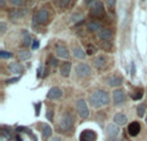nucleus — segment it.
Segmentation results:
<instances>
[{
  "label": "nucleus",
  "instance_id": "10",
  "mask_svg": "<svg viewBox=\"0 0 147 141\" xmlns=\"http://www.w3.org/2000/svg\"><path fill=\"white\" fill-rule=\"evenodd\" d=\"M106 134H107V137L109 139H114V137H116L117 135H119V126L115 123H111L107 126L106 128Z\"/></svg>",
  "mask_w": 147,
  "mask_h": 141
},
{
  "label": "nucleus",
  "instance_id": "5",
  "mask_svg": "<svg viewBox=\"0 0 147 141\" xmlns=\"http://www.w3.org/2000/svg\"><path fill=\"white\" fill-rule=\"evenodd\" d=\"M90 12L93 15H96V17H102L105 13L103 10V3L102 1H98V0H96V1H93L90 4Z\"/></svg>",
  "mask_w": 147,
  "mask_h": 141
},
{
  "label": "nucleus",
  "instance_id": "8",
  "mask_svg": "<svg viewBox=\"0 0 147 141\" xmlns=\"http://www.w3.org/2000/svg\"><path fill=\"white\" fill-rule=\"evenodd\" d=\"M97 134L93 130H84L80 134V141H96Z\"/></svg>",
  "mask_w": 147,
  "mask_h": 141
},
{
  "label": "nucleus",
  "instance_id": "33",
  "mask_svg": "<svg viewBox=\"0 0 147 141\" xmlns=\"http://www.w3.org/2000/svg\"><path fill=\"white\" fill-rule=\"evenodd\" d=\"M49 64H51L52 67H57V66H58V61H57L56 58H53V57H52V58H49Z\"/></svg>",
  "mask_w": 147,
  "mask_h": 141
},
{
  "label": "nucleus",
  "instance_id": "39",
  "mask_svg": "<svg viewBox=\"0 0 147 141\" xmlns=\"http://www.w3.org/2000/svg\"><path fill=\"white\" fill-rule=\"evenodd\" d=\"M81 18H83L81 15H76V14H74L72 17H71V19H81Z\"/></svg>",
  "mask_w": 147,
  "mask_h": 141
},
{
  "label": "nucleus",
  "instance_id": "19",
  "mask_svg": "<svg viewBox=\"0 0 147 141\" xmlns=\"http://www.w3.org/2000/svg\"><path fill=\"white\" fill-rule=\"evenodd\" d=\"M9 69L12 73H14V74H20V73H22V67H21V64L16 63V62H13V63L9 64Z\"/></svg>",
  "mask_w": 147,
  "mask_h": 141
},
{
  "label": "nucleus",
  "instance_id": "14",
  "mask_svg": "<svg viewBox=\"0 0 147 141\" xmlns=\"http://www.w3.org/2000/svg\"><path fill=\"white\" fill-rule=\"evenodd\" d=\"M25 14H26V9H16L9 13V17H10V19L16 22V21H18L20 18H22Z\"/></svg>",
  "mask_w": 147,
  "mask_h": 141
},
{
  "label": "nucleus",
  "instance_id": "6",
  "mask_svg": "<svg viewBox=\"0 0 147 141\" xmlns=\"http://www.w3.org/2000/svg\"><path fill=\"white\" fill-rule=\"evenodd\" d=\"M76 74L79 76V77H88L89 74H90V72H92V69H90V67L88 66L86 63H80V64H78L76 66Z\"/></svg>",
  "mask_w": 147,
  "mask_h": 141
},
{
  "label": "nucleus",
  "instance_id": "34",
  "mask_svg": "<svg viewBox=\"0 0 147 141\" xmlns=\"http://www.w3.org/2000/svg\"><path fill=\"white\" fill-rule=\"evenodd\" d=\"M106 4H107V7L110 8V10H111V12H112V8L115 7V1H112V0H109V1H107Z\"/></svg>",
  "mask_w": 147,
  "mask_h": 141
},
{
  "label": "nucleus",
  "instance_id": "13",
  "mask_svg": "<svg viewBox=\"0 0 147 141\" xmlns=\"http://www.w3.org/2000/svg\"><path fill=\"white\" fill-rule=\"evenodd\" d=\"M62 90L59 87H52L51 90H49V92H48V99H52V100H56V99H59L62 96Z\"/></svg>",
  "mask_w": 147,
  "mask_h": 141
},
{
  "label": "nucleus",
  "instance_id": "2",
  "mask_svg": "<svg viewBox=\"0 0 147 141\" xmlns=\"http://www.w3.org/2000/svg\"><path fill=\"white\" fill-rule=\"evenodd\" d=\"M49 19V13L47 9H44V8H41V9H39L38 12H36V14L34 15V23H47Z\"/></svg>",
  "mask_w": 147,
  "mask_h": 141
},
{
  "label": "nucleus",
  "instance_id": "21",
  "mask_svg": "<svg viewBox=\"0 0 147 141\" xmlns=\"http://www.w3.org/2000/svg\"><path fill=\"white\" fill-rule=\"evenodd\" d=\"M88 30L90 31V32H99V31L102 30L101 25L97 22H89L88 23Z\"/></svg>",
  "mask_w": 147,
  "mask_h": 141
},
{
  "label": "nucleus",
  "instance_id": "41",
  "mask_svg": "<svg viewBox=\"0 0 147 141\" xmlns=\"http://www.w3.org/2000/svg\"><path fill=\"white\" fill-rule=\"evenodd\" d=\"M39 108H40V104H36L35 109H36V114H39Z\"/></svg>",
  "mask_w": 147,
  "mask_h": 141
},
{
  "label": "nucleus",
  "instance_id": "37",
  "mask_svg": "<svg viewBox=\"0 0 147 141\" xmlns=\"http://www.w3.org/2000/svg\"><path fill=\"white\" fill-rule=\"evenodd\" d=\"M39 46V41L38 40H34V44H32V49H38Z\"/></svg>",
  "mask_w": 147,
  "mask_h": 141
},
{
  "label": "nucleus",
  "instance_id": "26",
  "mask_svg": "<svg viewBox=\"0 0 147 141\" xmlns=\"http://www.w3.org/2000/svg\"><path fill=\"white\" fill-rule=\"evenodd\" d=\"M1 136L3 137H12V132H10V130H8L7 127H1Z\"/></svg>",
  "mask_w": 147,
  "mask_h": 141
},
{
  "label": "nucleus",
  "instance_id": "4",
  "mask_svg": "<svg viewBox=\"0 0 147 141\" xmlns=\"http://www.w3.org/2000/svg\"><path fill=\"white\" fill-rule=\"evenodd\" d=\"M76 109H78V113L81 118H88L89 117V109H88V105H86L84 99L78 100V103H76Z\"/></svg>",
  "mask_w": 147,
  "mask_h": 141
},
{
  "label": "nucleus",
  "instance_id": "28",
  "mask_svg": "<svg viewBox=\"0 0 147 141\" xmlns=\"http://www.w3.org/2000/svg\"><path fill=\"white\" fill-rule=\"evenodd\" d=\"M12 57H13V54L9 53V51H5V50L0 51V58H3V59H10Z\"/></svg>",
  "mask_w": 147,
  "mask_h": 141
},
{
  "label": "nucleus",
  "instance_id": "27",
  "mask_svg": "<svg viewBox=\"0 0 147 141\" xmlns=\"http://www.w3.org/2000/svg\"><path fill=\"white\" fill-rule=\"evenodd\" d=\"M97 53V48L94 45H88L86 46V54H89V55H93V54Z\"/></svg>",
  "mask_w": 147,
  "mask_h": 141
},
{
  "label": "nucleus",
  "instance_id": "15",
  "mask_svg": "<svg viewBox=\"0 0 147 141\" xmlns=\"http://www.w3.org/2000/svg\"><path fill=\"white\" fill-rule=\"evenodd\" d=\"M98 37L101 40H111L112 39V31L110 28H102L98 32Z\"/></svg>",
  "mask_w": 147,
  "mask_h": 141
},
{
  "label": "nucleus",
  "instance_id": "24",
  "mask_svg": "<svg viewBox=\"0 0 147 141\" xmlns=\"http://www.w3.org/2000/svg\"><path fill=\"white\" fill-rule=\"evenodd\" d=\"M137 113H138V117H145V113H146V106H145V104H141V105H138Z\"/></svg>",
  "mask_w": 147,
  "mask_h": 141
},
{
  "label": "nucleus",
  "instance_id": "1",
  "mask_svg": "<svg viewBox=\"0 0 147 141\" xmlns=\"http://www.w3.org/2000/svg\"><path fill=\"white\" fill-rule=\"evenodd\" d=\"M89 100H90L92 106H94V108H101V106L107 105V104L110 103V96L106 91L98 90V91L92 94Z\"/></svg>",
  "mask_w": 147,
  "mask_h": 141
},
{
  "label": "nucleus",
  "instance_id": "35",
  "mask_svg": "<svg viewBox=\"0 0 147 141\" xmlns=\"http://www.w3.org/2000/svg\"><path fill=\"white\" fill-rule=\"evenodd\" d=\"M5 30H7V26H5L4 22H1V23H0V33H4Z\"/></svg>",
  "mask_w": 147,
  "mask_h": 141
},
{
  "label": "nucleus",
  "instance_id": "30",
  "mask_svg": "<svg viewBox=\"0 0 147 141\" xmlns=\"http://www.w3.org/2000/svg\"><path fill=\"white\" fill-rule=\"evenodd\" d=\"M10 4L14 5V7H22L23 0H10Z\"/></svg>",
  "mask_w": 147,
  "mask_h": 141
},
{
  "label": "nucleus",
  "instance_id": "18",
  "mask_svg": "<svg viewBox=\"0 0 147 141\" xmlns=\"http://www.w3.org/2000/svg\"><path fill=\"white\" fill-rule=\"evenodd\" d=\"M93 63H94V66H96L97 68L101 69V68H103L105 64H106V58H105L103 55H99V57H97V58L94 59Z\"/></svg>",
  "mask_w": 147,
  "mask_h": 141
},
{
  "label": "nucleus",
  "instance_id": "17",
  "mask_svg": "<svg viewBox=\"0 0 147 141\" xmlns=\"http://www.w3.org/2000/svg\"><path fill=\"white\" fill-rule=\"evenodd\" d=\"M70 72H71V63L70 62H65L61 66V74L63 77H69Z\"/></svg>",
  "mask_w": 147,
  "mask_h": 141
},
{
  "label": "nucleus",
  "instance_id": "7",
  "mask_svg": "<svg viewBox=\"0 0 147 141\" xmlns=\"http://www.w3.org/2000/svg\"><path fill=\"white\" fill-rule=\"evenodd\" d=\"M112 99H114V104L117 106L123 105L125 103V94L123 90H115L112 94Z\"/></svg>",
  "mask_w": 147,
  "mask_h": 141
},
{
  "label": "nucleus",
  "instance_id": "23",
  "mask_svg": "<svg viewBox=\"0 0 147 141\" xmlns=\"http://www.w3.org/2000/svg\"><path fill=\"white\" fill-rule=\"evenodd\" d=\"M18 57H20L21 61H27V59L31 57V53L27 50H21L20 53H18Z\"/></svg>",
  "mask_w": 147,
  "mask_h": 141
},
{
  "label": "nucleus",
  "instance_id": "9",
  "mask_svg": "<svg viewBox=\"0 0 147 141\" xmlns=\"http://www.w3.org/2000/svg\"><path fill=\"white\" fill-rule=\"evenodd\" d=\"M106 82L109 83L110 86H112V87H117V86H120L123 83V78L117 74H112L106 78Z\"/></svg>",
  "mask_w": 147,
  "mask_h": 141
},
{
  "label": "nucleus",
  "instance_id": "38",
  "mask_svg": "<svg viewBox=\"0 0 147 141\" xmlns=\"http://www.w3.org/2000/svg\"><path fill=\"white\" fill-rule=\"evenodd\" d=\"M17 81H18V77H16V78H12V80H8L7 83H14V82H17Z\"/></svg>",
  "mask_w": 147,
  "mask_h": 141
},
{
  "label": "nucleus",
  "instance_id": "40",
  "mask_svg": "<svg viewBox=\"0 0 147 141\" xmlns=\"http://www.w3.org/2000/svg\"><path fill=\"white\" fill-rule=\"evenodd\" d=\"M38 72H39V73H38V76H39V77H40V76L43 74V67H40V68H39V70H38Z\"/></svg>",
  "mask_w": 147,
  "mask_h": 141
},
{
  "label": "nucleus",
  "instance_id": "36",
  "mask_svg": "<svg viewBox=\"0 0 147 141\" xmlns=\"http://www.w3.org/2000/svg\"><path fill=\"white\" fill-rule=\"evenodd\" d=\"M47 117H48V119H52V118H53V110L48 109V114H47Z\"/></svg>",
  "mask_w": 147,
  "mask_h": 141
},
{
  "label": "nucleus",
  "instance_id": "42",
  "mask_svg": "<svg viewBox=\"0 0 147 141\" xmlns=\"http://www.w3.org/2000/svg\"><path fill=\"white\" fill-rule=\"evenodd\" d=\"M51 141H62V140L59 139V137H54V139H52Z\"/></svg>",
  "mask_w": 147,
  "mask_h": 141
},
{
  "label": "nucleus",
  "instance_id": "20",
  "mask_svg": "<svg viewBox=\"0 0 147 141\" xmlns=\"http://www.w3.org/2000/svg\"><path fill=\"white\" fill-rule=\"evenodd\" d=\"M72 54L78 59H84V57H85V53H84L83 49L79 48V46H74V48H72Z\"/></svg>",
  "mask_w": 147,
  "mask_h": 141
},
{
  "label": "nucleus",
  "instance_id": "32",
  "mask_svg": "<svg viewBox=\"0 0 147 141\" xmlns=\"http://www.w3.org/2000/svg\"><path fill=\"white\" fill-rule=\"evenodd\" d=\"M69 4H70V0H59L58 1V7L61 8H66Z\"/></svg>",
  "mask_w": 147,
  "mask_h": 141
},
{
  "label": "nucleus",
  "instance_id": "43",
  "mask_svg": "<svg viewBox=\"0 0 147 141\" xmlns=\"http://www.w3.org/2000/svg\"><path fill=\"white\" fill-rule=\"evenodd\" d=\"M4 4H5V1L4 0H1V1H0V7H4Z\"/></svg>",
  "mask_w": 147,
  "mask_h": 141
},
{
  "label": "nucleus",
  "instance_id": "3",
  "mask_svg": "<svg viewBox=\"0 0 147 141\" xmlns=\"http://www.w3.org/2000/svg\"><path fill=\"white\" fill-rule=\"evenodd\" d=\"M72 124H74L72 116L70 113H65L63 117H62V119H61V123H59V128H61L62 131H69V130L72 127Z\"/></svg>",
  "mask_w": 147,
  "mask_h": 141
},
{
  "label": "nucleus",
  "instance_id": "12",
  "mask_svg": "<svg viewBox=\"0 0 147 141\" xmlns=\"http://www.w3.org/2000/svg\"><path fill=\"white\" fill-rule=\"evenodd\" d=\"M128 132H129L130 136H137L141 132V124L138 122H132L128 127Z\"/></svg>",
  "mask_w": 147,
  "mask_h": 141
},
{
  "label": "nucleus",
  "instance_id": "29",
  "mask_svg": "<svg viewBox=\"0 0 147 141\" xmlns=\"http://www.w3.org/2000/svg\"><path fill=\"white\" fill-rule=\"evenodd\" d=\"M130 96H132V99H134V100H140V99L143 96V94L141 92V91H133Z\"/></svg>",
  "mask_w": 147,
  "mask_h": 141
},
{
  "label": "nucleus",
  "instance_id": "11",
  "mask_svg": "<svg viewBox=\"0 0 147 141\" xmlns=\"http://www.w3.org/2000/svg\"><path fill=\"white\" fill-rule=\"evenodd\" d=\"M56 53L59 58H63V59H67L70 57V53H69V50H67V48L65 45H62V44H58V45H57Z\"/></svg>",
  "mask_w": 147,
  "mask_h": 141
},
{
  "label": "nucleus",
  "instance_id": "31",
  "mask_svg": "<svg viewBox=\"0 0 147 141\" xmlns=\"http://www.w3.org/2000/svg\"><path fill=\"white\" fill-rule=\"evenodd\" d=\"M102 48L106 49L107 51L111 50V44H110V41H102Z\"/></svg>",
  "mask_w": 147,
  "mask_h": 141
},
{
  "label": "nucleus",
  "instance_id": "16",
  "mask_svg": "<svg viewBox=\"0 0 147 141\" xmlns=\"http://www.w3.org/2000/svg\"><path fill=\"white\" fill-rule=\"evenodd\" d=\"M127 121H128V118L124 113H117V114H115V117H114V122L117 126H124V124L127 123Z\"/></svg>",
  "mask_w": 147,
  "mask_h": 141
},
{
  "label": "nucleus",
  "instance_id": "22",
  "mask_svg": "<svg viewBox=\"0 0 147 141\" xmlns=\"http://www.w3.org/2000/svg\"><path fill=\"white\" fill-rule=\"evenodd\" d=\"M41 128H43V136H44V139H48V137L52 135V127L49 126V124L44 123Z\"/></svg>",
  "mask_w": 147,
  "mask_h": 141
},
{
  "label": "nucleus",
  "instance_id": "25",
  "mask_svg": "<svg viewBox=\"0 0 147 141\" xmlns=\"http://www.w3.org/2000/svg\"><path fill=\"white\" fill-rule=\"evenodd\" d=\"M23 36H25V39H23V45L25 46H28V45H31V36L28 35L27 32H23Z\"/></svg>",
  "mask_w": 147,
  "mask_h": 141
}]
</instances>
